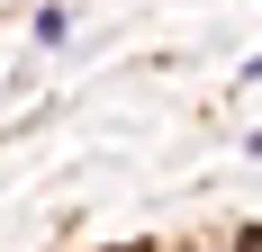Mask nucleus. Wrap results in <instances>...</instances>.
I'll return each mask as SVG.
<instances>
[{"label": "nucleus", "mask_w": 262, "mask_h": 252, "mask_svg": "<svg viewBox=\"0 0 262 252\" xmlns=\"http://www.w3.org/2000/svg\"><path fill=\"white\" fill-rule=\"evenodd\" d=\"M208 252H262V234H235V243H208Z\"/></svg>", "instance_id": "nucleus-1"}, {"label": "nucleus", "mask_w": 262, "mask_h": 252, "mask_svg": "<svg viewBox=\"0 0 262 252\" xmlns=\"http://www.w3.org/2000/svg\"><path fill=\"white\" fill-rule=\"evenodd\" d=\"M244 81H262V54H253V63H244Z\"/></svg>", "instance_id": "nucleus-2"}, {"label": "nucleus", "mask_w": 262, "mask_h": 252, "mask_svg": "<svg viewBox=\"0 0 262 252\" xmlns=\"http://www.w3.org/2000/svg\"><path fill=\"white\" fill-rule=\"evenodd\" d=\"M127 252H136V243H127Z\"/></svg>", "instance_id": "nucleus-3"}]
</instances>
